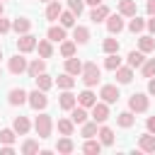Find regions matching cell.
I'll return each instance as SVG.
<instances>
[{
  "mask_svg": "<svg viewBox=\"0 0 155 155\" xmlns=\"http://www.w3.org/2000/svg\"><path fill=\"white\" fill-rule=\"evenodd\" d=\"M51 128H53V121H51V114H39L36 116V121H34V131H36V136L41 138V140H46V138H51Z\"/></svg>",
  "mask_w": 155,
  "mask_h": 155,
  "instance_id": "obj_1",
  "label": "cell"
},
{
  "mask_svg": "<svg viewBox=\"0 0 155 155\" xmlns=\"http://www.w3.org/2000/svg\"><path fill=\"white\" fill-rule=\"evenodd\" d=\"M82 85L85 87H94L97 82H99V68H97V63H92V61H87V63H82Z\"/></svg>",
  "mask_w": 155,
  "mask_h": 155,
  "instance_id": "obj_2",
  "label": "cell"
},
{
  "mask_svg": "<svg viewBox=\"0 0 155 155\" xmlns=\"http://www.w3.org/2000/svg\"><path fill=\"white\" fill-rule=\"evenodd\" d=\"M27 102H29V107L31 109H36V111H44L46 107H48V97H46V92L44 90H31V92H27Z\"/></svg>",
  "mask_w": 155,
  "mask_h": 155,
  "instance_id": "obj_3",
  "label": "cell"
},
{
  "mask_svg": "<svg viewBox=\"0 0 155 155\" xmlns=\"http://www.w3.org/2000/svg\"><path fill=\"white\" fill-rule=\"evenodd\" d=\"M148 107H150V102H148V94H143V92H133V94H131V99H128V109H131L133 114L148 111Z\"/></svg>",
  "mask_w": 155,
  "mask_h": 155,
  "instance_id": "obj_4",
  "label": "cell"
},
{
  "mask_svg": "<svg viewBox=\"0 0 155 155\" xmlns=\"http://www.w3.org/2000/svg\"><path fill=\"white\" fill-rule=\"evenodd\" d=\"M36 41H39V39H36L34 34H29V31H27V34H19V39H17V51H19V53H29V51L36 48Z\"/></svg>",
  "mask_w": 155,
  "mask_h": 155,
  "instance_id": "obj_5",
  "label": "cell"
},
{
  "mask_svg": "<svg viewBox=\"0 0 155 155\" xmlns=\"http://www.w3.org/2000/svg\"><path fill=\"white\" fill-rule=\"evenodd\" d=\"M90 109H92V121L104 124V121L109 119V104H107V102H94Z\"/></svg>",
  "mask_w": 155,
  "mask_h": 155,
  "instance_id": "obj_6",
  "label": "cell"
},
{
  "mask_svg": "<svg viewBox=\"0 0 155 155\" xmlns=\"http://www.w3.org/2000/svg\"><path fill=\"white\" fill-rule=\"evenodd\" d=\"M7 70H10L12 75H22V73H27V58H22L19 53L12 56V58L7 61Z\"/></svg>",
  "mask_w": 155,
  "mask_h": 155,
  "instance_id": "obj_7",
  "label": "cell"
},
{
  "mask_svg": "<svg viewBox=\"0 0 155 155\" xmlns=\"http://www.w3.org/2000/svg\"><path fill=\"white\" fill-rule=\"evenodd\" d=\"M99 97H102V102H107V104H114V102H119V87L116 85H102V90H99Z\"/></svg>",
  "mask_w": 155,
  "mask_h": 155,
  "instance_id": "obj_8",
  "label": "cell"
},
{
  "mask_svg": "<svg viewBox=\"0 0 155 155\" xmlns=\"http://www.w3.org/2000/svg\"><path fill=\"white\" fill-rule=\"evenodd\" d=\"M7 102H10L12 107H22V104L27 102V92H24L22 87H12V90L7 92Z\"/></svg>",
  "mask_w": 155,
  "mask_h": 155,
  "instance_id": "obj_9",
  "label": "cell"
},
{
  "mask_svg": "<svg viewBox=\"0 0 155 155\" xmlns=\"http://www.w3.org/2000/svg\"><path fill=\"white\" fill-rule=\"evenodd\" d=\"M75 104H78V97H75L70 90H63V94L58 97V107H61L63 111H70Z\"/></svg>",
  "mask_w": 155,
  "mask_h": 155,
  "instance_id": "obj_10",
  "label": "cell"
},
{
  "mask_svg": "<svg viewBox=\"0 0 155 155\" xmlns=\"http://www.w3.org/2000/svg\"><path fill=\"white\" fill-rule=\"evenodd\" d=\"M138 150H143V153H155V133H143L140 138H138Z\"/></svg>",
  "mask_w": 155,
  "mask_h": 155,
  "instance_id": "obj_11",
  "label": "cell"
},
{
  "mask_svg": "<svg viewBox=\"0 0 155 155\" xmlns=\"http://www.w3.org/2000/svg\"><path fill=\"white\" fill-rule=\"evenodd\" d=\"M107 29H109V34H119V31L124 29V15H111V12H109V17H107Z\"/></svg>",
  "mask_w": 155,
  "mask_h": 155,
  "instance_id": "obj_12",
  "label": "cell"
},
{
  "mask_svg": "<svg viewBox=\"0 0 155 155\" xmlns=\"http://www.w3.org/2000/svg\"><path fill=\"white\" fill-rule=\"evenodd\" d=\"M114 73H116V82H119V85H128V82L133 80V68H131V65H119Z\"/></svg>",
  "mask_w": 155,
  "mask_h": 155,
  "instance_id": "obj_13",
  "label": "cell"
},
{
  "mask_svg": "<svg viewBox=\"0 0 155 155\" xmlns=\"http://www.w3.org/2000/svg\"><path fill=\"white\" fill-rule=\"evenodd\" d=\"M109 12H111V10H109L104 2H102V5H94V7H92V12H90V19H92L94 24H97V22H104V19L109 17Z\"/></svg>",
  "mask_w": 155,
  "mask_h": 155,
  "instance_id": "obj_14",
  "label": "cell"
},
{
  "mask_svg": "<svg viewBox=\"0 0 155 155\" xmlns=\"http://www.w3.org/2000/svg\"><path fill=\"white\" fill-rule=\"evenodd\" d=\"M73 41L75 44H87L90 41V29L82 27V24H75L73 27Z\"/></svg>",
  "mask_w": 155,
  "mask_h": 155,
  "instance_id": "obj_15",
  "label": "cell"
},
{
  "mask_svg": "<svg viewBox=\"0 0 155 155\" xmlns=\"http://www.w3.org/2000/svg\"><path fill=\"white\" fill-rule=\"evenodd\" d=\"M46 70V61L44 58H34L31 63H27V75L29 78H36L39 73H44Z\"/></svg>",
  "mask_w": 155,
  "mask_h": 155,
  "instance_id": "obj_16",
  "label": "cell"
},
{
  "mask_svg": "<svg viewBox=\"0 0 155 155\" xmlns=\"http://www.w3.org/2000/svg\"><path fill=\"white\" fill-rule=\"evenodd\" d=\"M94 102H97V94H94L90 87H87V90H82V92L78 94V104H80V107H85V109H90Z\"/></svg>",
  "mask_w": 155,
  "mask_h": 155,
  "instance_id": "obj_17",
  "label": "cell"
},
{
  "mask_svg": "<svg viewBox=\"0 0 155 155\" xmlns=\"http://www.w3.org/2000/svg\"><path fill=\"white\" fill-rule=\"evenodd\" d=\"M12 128H15V133H19V136H27V133H29V128H31V124H29V119H27V116H15V121H12Z\"/></svg>",
  "mask_w": 155,
  "mask_h": 155,
  "instance_id": "obj_18",
  "label": "cell"
},
{
  "mask_svg": "<svg viewBox=\"0 0 155 155\" xmlns=\"http://www.w3.org/2000/svg\"><path fill=\"white\" fill-rule=\"evenodd\" d=\"M56 150H58L61 155H70V153L75 150V143H73V138H70V136H63V138H58V143H56Z\"/></svg>",
  "mask_w": 155,
  "mask_h": 155,
  "instance_id": "obj_19",
  "label": "cell"
},
{
  "mask_svg": "<svg viewBox=\"0 0 155 155\" xmlns=\"http://www.w3.org/2000/svg\"><path fill=\"white\" fill-rule=\"evenodd\" d=\"M136 12H138L136 0H119V15H124V17H133Z\"/></svg>",
  "mask_w": 155,
  "mask_h": 155,
  "instance_id": "obj_20",
  "label": "cell"
},
{
  "mask_svg": "<svg viewBox=\"0 0 155 155\" xmlns=\"http://www.w3.org/2000/svg\"><path fill=\"white\" fill-rule=\"evenodd\" d=\"M65 73H70V75H80V73H82V61L75 58V56L65 58Z\"/></svg>",
  "mask_w": 155,
  "mask_h": 155,
  "instance_id": "obj_21",
  "label": "cell"
},
{
  "mask_svg": "<svg viewBox=\"0 0 155 155\" xmlns=\"http://www.w3.org/2000/svg\"><path fill=\"white\" fill-rule=\"evenodd\" d=\"M70 121H73V124H85V121H87V109L80 107V104H75V107L70 109Z\"/></svg>",
  "mask_w": 155,
  "mask_h": 155,
  "instance_id": "obj_22",
  "label": "cell"
},
{
  "mask_svg": "<svg viewBox=\"0 0 155 155\" xmlns=\"http://www.w3.org/2000/svg\"><path fill=\"white\" fill-rule=\"evenodd\" d=\"M36 48H39V56H41V58H51V56H53L51 39H39V41H36Z\"/></svg>",
  "mask_w": 155,
  "mask_h": 155,
  "instance_id": "obj_23",
  "label": "cell"
},
{
  "mask_svg": "<svg viewBox=\"0 0 155 155\" xmlns=\"http://www.w3.org/2000/svg\"><path fill=\"white\" fill-rule=\"evenodd\" d=\"M116 124L121 126V128H131L133 124H136V116H133V111L128 109V111H121L119 116H116Z\"/></svg>",
  "mask_w": 155,
  "mask_h": 155,
  "instance_id": "obj_24",
  "label": "cell"
},
{
  "mask_svg": "<svg viewBox=\"0 0 155 155\" xmlns=\"http://www.w3.org/2000/svg\"><path fill=\"white\" fill-rule=\"evenodd\" d=\"M12 29H15L17 34H27V31L31 29V22H29L27 17H17V19H12Z\"/></svg>",
  "mask_w": 155,
  "mask_h": 155,
  "instance_id": "obj_25",
  "label": "cell"
},
{
  "mask_svg": "<svg viewBox=\"0 0 155 155\" xmlns=\"http://www.w3.org/2000/svg\"><path fill=\"white\" fill-rule=\"evenodd\" d=\"M56 85H58L61 90H73V85H75V75L63 73V75H58V78H56Z\"/></svg>",
  "mask_w": 155,
  "mask_h": 155,
  "instance_id": "obj_26",
  "label": "cell"
},
{
  "mask_svg": "<svg viewBox=\"0 0 155 155\" xmlns=\"http://www.w3.org/2000/svg\"><path fill=\"white\" fill-rule=\"evenodd\" d=\"M97 136H99V143H102V145H111V143H114V131H111L109 126L97 128Z\"/></svg>",
  "mask_w": 155,
  "mask_h": 155,
  "instance_id": "obj_27",
  "label": "cell"
},
{
  "mask_svg": "<svg viewBox=\"0 0 155 155\" xmlns=\"http://www.w3.org/2000/svg\"><path fill=\"white\" fill-rule=\"evenodd\" d=\"M82 153H87V155H99V153H102V143H99V140H92V138H85Z\"/></svg>",
  "mask_w": 155,
  "mask_h": 155,
  "instance_id": "obj_28",
  "label": "cell"
},
{
  "mask_svg": "<svg viewBox=\"0 0 155 155\" xmlns=\"http://www.w3.org/2000/svg\"><path fill=\"white\" fill-rule=\"evenodd\" d=\"M61 12H63L61 2H58V0H51V2H48V7H46V19H51V22H53V19H58V15H61Z\"/></svg>",
  "mask_w": 155,
  "mask_h": 155,
  "instance_id": "obj_29",
  "label": "cell"
},
{
  "mask_svg": "<svg viewBox=\"0 0 155 155\" xmlns=\"http://www.w3.org/2000/svg\"><path fill=\"white\" fill-rule=\"evenodd\" d=\"M143 61H145L143 51H131V53L126 56V63H128L131 68H140V65H143Z\"/></svg>",
  "mask_w": 155,
  "mask_h": 155,
  "instance_id": "obj_30",
  "label": "cell"
},
{
  "mask_svg": "<svg viewBox=\"0 0 155 155\" xmlns=\"http://www.w3.org/2000/svg\"><path fill=\"white\" fill-rule=\"evenodd\" d=\"M34 80H36V87H39V90H44V92H46V90H51V85H53V78H51V75H46V70H44V73H39Z\"/></svg>",
  "mask_w": 155,
  "mask_h": 155,
  "instance_id": "obj_31",
  "label": "cell"
},
{
  "mask_svg": "<svg viewBox=\"0 0 155 155\" xmlns=\"http://www.w3.org/2000/svg\"><path fill=\"white\" fill-rule=\"evenodd\" d=\"M22 155H36L39 153V140H34V138H27L24 143H22Z\"/></svg>",
  "mask_w": 155,
  "mask_h": 155,
  "instance_id": "obj_32",
  "label": "cell"
},
{
  "mask_svg": "<svg viewBox=\"0 0 155 155\" xmlns=\"http://www.w3.org/2000/svg\"><path fill=\"white\" fill-rule=\"evenodd\" d=\"M143 29H145V19H143V17H138V15H133V17H131V22H128V31L140 34Z\"/></svg>",
  "mask_w": 155,
  "mask_h": 155,
  "instance_id": "obj_33",
  "label": "cell"
},
{
  "mask_svg": "<svg viewBox=\"0 0 155 155\" xmlns=\"http://www.w3.org/2000/svg\"><path fill=\"white\" fill-rule=\"evenodd\" d=\"M46 36L51 39V41H63L65 39V27H48V31H46Z\"/></svg>",
  "mask_w": 155,
  "mask_h": 155,
  "instance_id": "obj_34",
  "label": "cell"
},
{
  "mask_svg": "<svg viewBox=\"0 0 155 155\" xmlns=\"http://www.w3.org/2000/svg\"><path fill=\"white\" fill-rule=\"evenodd\" d=\"M138 51H143V53L155 51V39H153V36H140V39H138Z\"/></svg>",
  "mask_w": 155,
  "mask_h": 155,
  "instance_id": "obj_35",
  "label": "cell"
},
{
  "mask_svg": "<svg viewBox=\"0 0 155 155\" xmlns=\"http://www.w3.org/2000/svg\"><path fill=\"white\" fill-rule=\"evenodd\" d=\"M80 126H82V131H80L82 138H94V136H97V121H85V124H80Z\"/></svg>",
  "mask_w": 155,
  "mask_h": 155,
  "instance_id": "obj_36",
  "label": "cell"
},
{
  "mask_svg": "<svg viewBox=\"0 0 155 155\" xmlns=\"http://www.w3.org/2000/svg\"><path fill=\"white\" fill-rule=\"evenodd\" d=\"M119 46H121L119 39H111V36L102 41V51H104V53H119Z\"/></svg>",
  "mask_w": 155,
  "mask_h": 155,
  "instance_id": "obj_37",
  "label": "cell"
},
{
  "mask_svg": "<svg viewBox=\"0 0 155 155\" xmlns=\"http://www.w3.org/2000/svg\"><path fill=\"white\" fill-rule=\"evenodd\" d=\"M75 48H78V44L75 41H61V56L63 58H70V56H75Z\"/></svg>",
  "mask_w": 155,
  "mask_h": 155,
  "instance_id": "obj_38",
  "label": "cell"
},
{
  "mask_svg": "<svg viewBox=\"0 0 155 155\" xmlns=\"http://www.w3.org/2000/svg\"><path fill=\"white\" fill-rule=\"evenodd\" d=\"M58 19H61V27H75V15L70 12V10H63L61 15H58Z\"/></svg>",
  "mask_w": 155,
  "mask_h": 155,
  "instance_id": "obj_39",
  "label": "cell"
},
{
  "mask_svg": "<svg viewBox=\"0 0 155 155\" xmlns=\"http://www.w3.org/2000/svg\"><path fill=\"white\" fill-rule=\"evenodd\" d=\"M73 128H75V124H73L70 119H58V131H61V136H73Z\"/></svg>",
  "mask_w": 155,
  "mask_h": 155,
  "instance_id": "obj_40",
  "label": "cell"
},
{
  "mask_svg": "<svg viewBox=\"0 0 155 155\" xmlns=\"http://www.w3.org/2000/svg\"><path fill=\"white\" fill-rule=\"evenodd\" d=\"M119 65H121V58H119V53H107L104 68H107V70H116Z\"/></svg>",
  "mask_w": 155,
  "mask_h": 155,
  "instance_id": "obj_41",
  "label": "cell"
},
{
  "mask_svg": "<svg viewBox=\"0 0 155 155\" xmlns=\"http://www.w3.org/2000/svg\"><path fill=\"white\" fill-rule=\"evenodd\" d=\"M140 73H143V78H153V75H155V58H148V61H143V65H140Z\"/></svg>",
  "mask_w": 155,
  "mask_h": 155,
  "instance_id": "obj_42",
  "label": "cell"
},
{
  "mask_svg": "<svg viewBox=\"0 0 155 155\" xmlns=\"http://www.w3.org/2000/svg\"><path fill=\"white\" fill-rule=\"evenodd\" d=\"M0 143L2 145H12L15 143V128H2L0 131Z\"/></svg>",
  "mask_w": 155,
  "mask_h": 155,
  "instance_id": "obj_43",
  "label": "cell"
},
{
  "mask_svg": "<svg viewBox=\"0 0 155 155\" xmlns=\"http://www.w3.org/2000/svg\"><path fill=\"white\" fill-rule=\"evenodd\" d=\"M82 7H85V0H68V10H70L75 17L82 12Z\"/></svg>",
  "mask_w": 155,
  "mask_h": 155,
  "instance_id": "obj_44",
  "label": "cell"
},
{
  "mask_svg": "<svg viewBox=\"0 0 155 155\" xmlns=\"http://www.w3.org/2000/svg\"><path fill=\"white\" fill-rule=\"evenodd\" d=\"M10 29H12V22L5 19V17H0V34H7Z\"/></svg>",
  "mask_w": 155,
  "mask_h": 155,
  "instance_id": "obj_45",
  "label": "cell"
},
{
  "mask_svg": "<svg viewBox=\"0 0 155 155\" xmlns=\"http://www.w3.org/2000/svg\"><path fill=\"white\" fill-rule=\"evenodd\" d=\"M145 27H148V31H150V34H155V15H150V19L145 22Z\"/></svg>",
  "mask_w": 155,
  "mask_h": 155,
  "instance_id": "obj_46",
  "label": "cell"
},
{
  "mask_svg": "<svg viewBox=\"0 0 155 155\" xmlns=\"http://www.w3.org/2000/svg\"><path fill=\"white\" fill-rule=\"evenodd\" d=\"M145 128H148L150 133H155V116H148V121H145Z\"/></svg>",
  "mask_w": 155,
  "mask_h": 155,
  "instance_id": "obj_47",
  "label": "cell"
},
{
  "mask_svg": "<svg viewBox=\"0 0 155 155\" xmlns=\"http://www.w3.org/2000/svg\"><path fill=\"white\" fill-rule=\"evenodd\" d=\"M0 155H15V148L12 145H2L0 148Z\"/></svg>",
  "mask_w": 155,
  "mask_h": 155,
  "instance_id": "obj_48",
  "label": "cell"
},
{
  "mask_svg": "<svg viewBox=\"0 0 155 155\" xmlns=\"http://www.w3.org/2000/svg\"><path fill=\"white\" fill-rule=\"evenodd\" d=\"M148 94H155V75L148 78Z\"/></svg>",
  "mask_w": 155,
  "mask_h": 155,
  "instance_id": "obj_49",
  "label": "cell"
},
{
  "mask_svg": "<svg viewBox=\"0 0 155 155\" xmlns=\"http://www.w3.org/2000/svg\"><path fill=\"white\" fill-rule=\"evenodd\" d=\"M145 10H148V15H155V0H148L145 2Z\"/></svg>",
  "mask_w": 155,
  "mask_h": 155,
  "instance_id": "obj_50",
  "label": "cell"
},
{
  "mask_svg": "<svg viewBox=\"0 0 155 155\" xmlns=\"http://www.w3.org/2000/svg\"><path fill=\"white\" fill-rule=\"evenodd\" d=\"M85 5H92L94 7V5H102V0H85Z\"/></svg>",
  "mask_w": 155,
  "mask_h": 155,
  "instance_id": "obj_51",
  "label": "cell"
},
{
  "mask_svg": "<svg viewBox=\"0 0 155 155\" xmlns=\"http://www.w3.org/2000/svg\"><path fill=\"white\" fill-rule=\"evenodd\" d=\"M2 10H5V7H2V0H0V17H2Z\"/></svg>",
  "mask_w": 155,
  "mask_h": 155,
  "instance_id": "obj_52",
  "label": "cell"
},
{
  "mask_svg": "<svg viewBox=\"0 0 155 155\" xmlns=\"http://www.w3.org/2000/svg\"><path fill=\"white\" fill-rule=\"evenodd\" d=\"M41 2H51V0H41Z\"/></svg>",
  "mask_w": 155,
  "mask_h": 155,
  "instance_id": "obj_53",
  "label": "cell"
},
{
  "mask_svg": "<svg viewBox=\"0 0 155 155\" xmlns=\"http://www.w3.org/2000/svg\"><path fill=\"white\" fill-rule=\"evenodd\" d=\"M0 58H2V51H0Z\"/></svg>",
  "mask_w": 155,
  "mask_h": 155,
  "instance_id": "obj_54",
  "label": "cell"
},
{
  "mask_svg": "<svg viewBox=\"0 0 155 155\" xmlns=\"http://www.w3.org/2000/svg\"><path fill=\"white\" fill-rule=\"evenodd\" d=\"M0 78H2V70H0Z\"/></svg>",
  "mask_w": 155,
  "mask_h": 155,
  "instance_id": "obj_55",
  "label": "cell"
},
{
  "mask_svg": "<svg viewBox=\"0 0 155 155\" xmlns=\"http://www.w3.org/2000/svg\"><path fill=\"white\" fill-rule=\"evenodd\" d=\"M2 2H5V0H2Z\"/></svg>",
  "mask_w": 155,
  "mask_h": 155,
  "instance_id": "obj_56",
  "label": "cell"
}]
</instances>
